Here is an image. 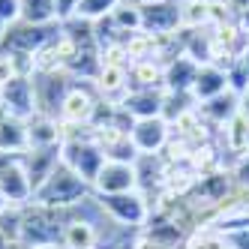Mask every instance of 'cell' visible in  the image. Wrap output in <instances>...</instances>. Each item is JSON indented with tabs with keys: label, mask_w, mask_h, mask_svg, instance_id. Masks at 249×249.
<instances>
[{
	"label": "cell",
	"mask_w": 249,
	"mask_h": 249,
	"mask_svg": "<svg viewBox=\"0 0 249 249\" xmlns=\"http://www.w3.org/2000/svg\"><path fill=\"white\" fill-rule=\"evenodd\" d=\"M222 234L228 237L231 249H249V225H243V228H231V231H222Z\"/></svg>",
	"instance_id": "cell-25"
},
{
	"label": "cell",
	"mask_w": 249,
	"mask_h": 249,
	"mask_svg": "<svg viewBox=\"0 0 249 249\" xmlns=\"http://www.w3.org/2000/svg\"><path fill=\"white\" fill-rule=\"evenodd\" d=\"M30 78H33V93H36V114L57 117L63 96L69 93V87L75 84L72 75H69L66 69H60V72H36Z\"/></svg>",
	"instance_id": "cell-5"
},
{
	"label": "cell",
	"mask_w": 249,
	"mask_h": 249,
	"mask_svg": "<svg viewBox=\"0 0 249 249\" xmlns=\"http://www.w3.org/2000/svg\"><path fill=\"white\" fill-rule=\"evenodd\" d=\"M63 219L66 210L42 207L30 201L21 207V231H18V246L24 249H63L60 234H63Z\"/></svg>",
	"instance_id": "cell-1"
},
{
	"label": "cell",
	"mask_w": 249,
	"mask_h": 249,
	"mask_svg": "<svg viewBox=\"0 0 249 249\" xmlns=\"http://www.w3.org/2000/svg\"><path fill=\"white\" fill-rule=\"evenodd\" d=\"M90 192H93V189H90V183H84V180H81V177H78L72 168H69V165L57 162V165H54V171H51L45 180L36 186V192H33V201L42 204V207L69 210V207L81 204Z\"/></svg>",
	"instance_id": "cell-2"
},
{
	"label": "cell",
	"mask_w": 249,
	"mask_h": 249,
	"mask_svg": "<svg viewBox=\"0 0 249 249\" xmlns=\"http://www.w3.org/2000/svg\"><path fill=\"white\" fill-rule=\"evenodd\" d=\"M96 105H99L96 93L87 84H78L75 81L72 87H69V93L63 96V105H60L57 120L60 123H69V126H90V120L96 114Z\"/></svg>",
	"instance_id": "cell-6"
},
{
	"label": "cell",
	"mask_w": 249,
	"mask_h": 249,
	"mask_svg": "<svg viewBox=\"0 0 249 249\" xmlns=\"http://www.w3.org/2000/svg\"><path fill=\"white\" fill-rule=\"evenodd\" d=\"M141 30L147 33H174L180 30V0H153L141 3Z\"/></svg>",
	"instance_id": "cell-10"
},
{
	"label": "cell",
	"mask_w": 249,
	"mask_h": 249,
	"mask_svg": "<svg viewBox=\"0 0 249 249\" xmlns=\"http://www.w3.org/2000/svg\"><path fill=\"white\" fill-rule=\"evenodd\" d=\"M27 135H30V150L39 147H60L63 144V126L51 114H33L27 117Z\"/></svg>",
	"instance_id": "cell-15"
},
{
	"label": "cell",
	"mask_w": 249,
	"mask_h": 249,
	"mask_svg": "<svg viewBox=\"0 0 249 249\" xmlns=\"http://www.w3.org/2000/svg\"><path fill=\"white\" fill-rule=\"evenodd\" d=\"M0 99L6 102L12 117L27 120V117L36 114V93H33V78L30 75H15L12 81H6L0 87Z\"/></svg>",
	"instance_id": "cell-11"
},
{
	"label": "cell",
	"mask_w": 249,
	"mask_h": 249,
	"mask_svg": "<svg viewBox=\"0 0 249 249\" xmlns=\"http://www.w3.org/2000/svg\"><path fill=\"white\" fill-rule=\"evenodd\" d=\"M111 21H114V27H117V33H120V39L126 42L132 33H138L141 30V9L135 6V3H123L111 12Z\"/></svg>",
	"instance_id": "cell-21"
},
{
	"label": "cell",
	"mask_w": 249,
	"mask_h": 249,
	"mask_svg": "<svg viewBox=\"0 0 249 249\" xmlns=\"http://www.w3.org/2000/svg\"><path fill=\"white\" fill-rule=\"evenodd\" d=\"M120 3L123 0H78V6H75L72 15H78V18H84V21H99V18H105V15H111Z\"/></svg>",
	"instance_id": "cell-23"
},
{
	"label": "cell",
	"mask_w": 249,
	"mask_h": 249,
	"mask_svg": "<svg viewBox=\"0 0 249 249\" xmlns=\"http://www.w3.org/2000/svg\"><path fill=\"white\" fill-rule=\"evenodd\" d=\"M180 27L183 30H204V27H210L207 3H198V0H180Z\"/></svg>",
	"instance_id": "cell-22"
},
{
	"label": "cell",
	"mask_w": 249,
	"mask_h": 249,
	"mask_svg": "<svg viewBox=\"0 0 249 249\" xmlns=\"http://www.w3.org/2000/svg\"><path fill=\"white\" fill-rule=\"evenodd\" d=\"M195 108H198L201 120L207 123L213 132H219L231 117L240 114V93H237V90H225V93L213 96V99H207V102H201V105H195Z\"/></svg>",
	"instance_id": "cell-13"
},
{
	"label": "cell",
	"mask_w": 249,
	"mask_h": 249,
	"mask_svg": "<svg viewBox=\"0 0 249 249\" xmlns=\"http://www.w3.org/2000/svg\"><path fill=\"white\" fill-rule=\"evenodd\" d=\"M21 21L27 24H54L60 21L54 0H21Z\"/></svg>",
	"instance_id": "cell-20"
},
{
	"label": "cell",
	"mask_w": 249,
	"mask_h": 249,
	"mask_svg": "<svg viewBox=\"0 0 249 249\" xmlns=\"http://www.w3.org/2000/svg\"><path fill=\"white\" fill-rule=\"evenodd\" d=\"M0 249H12V240L3 234V231H0Z\"/></svg>",
	"instance_id": "cell-29"
},
{
	"label": "cell",
	"mask_w": 249,
	"mask_h": 249,
	"mask_svg": "<svg viewBox=\"0 0 249 249\" xmlns=\"http://www.w3.org/2000/svg\"><path fill=\"white\" fill-rule=\"evenodd\" d=\"M162 75L165 66L159 60H135L129 63V90H165Z\"/></svg>",
	"instance_id": "cell-19"
},
{
	"label": "cell",
	"mask_w": 249,
	"mask_h": 249,
	"mask_svg": "<svg viewBox=\"0 0 249 249\" xmlns=\"http://www.w3.org/2000/svg\"><path fill=\"white\" fill-rule=\"evenodd\" d=\"M21 18V0H0V21L6 27Z\"/></svg>",
	"instance_id": "cell-24"
},
{
	"label": "cell",
	"mask_w": 249,
	"mask_h": 249,
	"mask_svg": "<svg viewBox=\"0 0 249 249\" xmlns=\"http://www.w3.org/2000/svg\"><path fill=\"white\" fill-rule=\"evenodd\" d=\"M6 207H9V201H6V198H3V192H0V213H3V210H6Z\"/></svg>",
	"instance_id": "cell-30"
},
{
	"label": "cell",
	"mask_w": 249,
	"mask_h": 249,
	"mask_svg": "<svg viewBox=\"0 0 249 249\" xmlns=\"http://www.w3.org/2000/svg\"><path fill=\"white\" fill-rule=\"evenodd\" d=\"M129 138H132L138 156H159L171 138V126L165 117H144V120L132 123Z\"/></svg>",
	"instance_id": "cell-9"
},
{
	"label": "cell",
	"mask_w": 249,
	"mask_h": 249,
	"mask_svg": "<svg viewBox=\"0 0 249 249\" xmlns=\"http://www.w3.org/2000/svg\"><path fill=\"white\" fill-rule=\"evenodd\" d=\"M195 72H198V63H195L189 54H180L165 63V75H162V87L174 93H189L192 90V81Z\"/></svg>",
	"instance_id": "cell-16"
},
{
	"label": "cell",
	"mask_w": 249,
	"mask_h": 249,
	"mask_svg": "<svg viewBox=\"0 0 249 249\" xmlns=\"http://www.w3.org/2000/svg\"><path fill=\"white\" fill-rule=\"evenodd\" d=\"M60 33V21L54 24H27V21H15L6 27L3 39H0V51L6 54H36L42 45H48Z\"/></svg>",
	"instance_id": "cell-4"
},
{
	"label": "cell",
	"mask_w": 249,
	"mask_h": 249,
	"mask_svg": "<svg viewBox=\"0 0 249 249\" xmlns=\"http://www.w3.org/2000/svg\"><path fill=\"white\" fill-rule=\"evenodd\" d=\"M3 33H6V24H3V21H0V39H3Z\"/></svg>",
	"instance_id": "cell-31"
},
{
	"label": "cell",
	"mask_w": 249,
	"mask_h": 249,
	"mask_svg": "<svg viewBox=\"0 0 249 249\" xmlns=\"http://www.w3.org/2000/svg\"><path fill=\"white\" fill-rule=\"evenodd\" d=\"M27 150H30L27 120H21V117H6V120H0V153L24 156Z\"/></svg>",
	"instance_id": "cell-18"
},
{
	"label": "cell",
	"mask_w": 249,
	"mask_h": 249,
	"mask_svg": "<svg viewBox=\"0 0 249 249\" xmlns=\"http://www.w3.org/2000/svg\"><path fill=\"white\" fill-rule=\"evenodd\" d=\"M96 93L108 102H120L123 93L129 90V66H102L93 81Z\"/></svg>",
	"instance_id": "cell-17"
},
{
	"label": "cell",
	"mask_w": 249,
	"mask_h": 249,
	"mask_svg": "<svg viewBox=\"0 0 249 249\" xmlns=\"http://www.w3.org/2000/svg\"><path fill=\"white\" fill-rule=\"evenodd\" d=\"M162 96L165 90H126L123 99L117 102L132 120H144V117H162Z\"/></svg>",
	"instance_id": "cell-14"
},
{
	"label": "cell",
	"mask_w": 249,
	"mask_h": 249,
	"mask_svg": "<svg viewBox=\"0 0 249 249\" xmlns=\"http://www.w3.org/2000/svg\"><path fill=\"white\" fill-rule=\"evenodd\" d=\"M225 90H231L225 69L216 66V63H198V72H195L192 90H189L192 99H195V105H201V102L219 96V93H225Z\"/></svg>",
	"instance_id": "cell-12"
},
{
	"label": "cell",
	"mask_w": 249,
	"mask_h": 249,
	"mask_svg": "<svg viewBox=\"0 0 249 249\" xmlns=\"http://www.w3.org/2000/svg\"><path fill=\"white\" fill-rule=\"evenodd\" d=\"M234 63H237V66H240V72H243V78H246V81H249V45H246V48H243V51H240V57H237V60H234Z\"/></svg>",
	"instance_id": "cell-27"
},
{
	"label": "cell",
	"mask_w": 249,
	"mask_h": 249,
	"mask_svg": "<svg viewBox=\"0 0 249 249\" xmlns=\"http://www.w3.org/2000/svg\"><path fill=\"white\" fill-rule=\"evenodd\" d=\"M240 114H246V117H249V87L240 93Z\"/></svg>",
	"instance_id": "cell-28"
},
{
	"label": "cell",
	"mask_w": 249,
	"mask_h": 249,
	"mask_svg": "<svg viewBox=\"0 0 249 249\" xmlns=\"http://www.w3.org/2000/svg\"><path fill=\"white\" fill-rule=\"evenodd\" d=\"M0 192L12 207H24L33 201V183L21 156H12L9 162L0 168Z\"/></svg>",
	"instance_id": "cell-8"
},
{
	"label": "cell",
	"mask_w": 249,
	"mask_h": 249,
	"mask_svg": "<svg viewBox=\"0 0 249 249\" xmlns=\"http://www.w3.org/2000/svg\"><path fill=\"white\" fill-rule=\"evenodd\" d=\"M102 213L120 228H144L150 219V201L144 192H117V195H96Z\"/></svg>",
	"instance_id": "cell-3"
},
{
	"label": "cell",
	"mask_w": 249,
	"mask_h": 249,
	"mask_svg": "<svg viewBox=\"0 0 249 249\" xmlns=\"http://www.w3.org/2000/svg\"><path fill=\"white\" fill-rule=\"evenodd\" d=\"M138 189V168L135 162H114L105 159L93 180V195H117V192H135Z\"/></svg>",
	"instance_id": "cell-7"
},
{
	"label": "cell",
	"mask_w": 249,
	"mask_h": 249,
	"mask_svg": "<svg viewBox=\"0 0 249 249\" xmlns=\"http://www.w3.org/2000/svg\"><path fill=\"white\" fill-rule=\"evenodd\" d=\"M54 3H57V15H60V21H63V18H69V15L75 12L78 0H54Z\"/></svg>",
	"instance_id": "cell-26"
}]
</instances>
